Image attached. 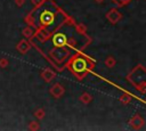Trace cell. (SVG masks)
Returning a JSON list of instances; mask_svg holds the SVG:
<instances>
[{"instance_id":"8992f818","label":"cell","mask_w":146,"mask_h":131,"mask_svg":"<svg viewBox=\"0 0 146 131\" xmlns=\"http://www.w3.org/2000/svg\"><path fill=\"white\" fill-rule=\"evenodd\" d=\"M54 43H55L56 46H59V47L64 46V44L66 43V36L63 35L62 33L56 34V35L54 36Z\"/></svg>"},{"instance_id":"3957f363","label":"cell","mask_w":146,"mask_h":131,"mask_svg":"<svg viewBox=\"0 0 146 131\" xmlns=\"http://www.w3.org/2000/svg\"><path fill=\"white\" fill-rule=\"evenodd\" d=\"M64 92H65V89H64V87H63L60 83H55V84L50 88V93H51L55 98L62 97V96L64 95Z\"/></svg>"},{"instance_id":"ba28073f","label":"cell","mask_w":146,"mask_h":131,"mask_svg":"<svg viewBox=\"0 0 146 131\" xmlns=\"http://www.w3.org/2000/svg\"><path fill=\"white\" fill-rule=\"evenodd\" d=\"M41 76L43 77V80H44L46 82H50V81L54 79V76H55V73H54L51 69H49V68H46L44 71H42V73H41Z\"/></svg>"},{"instance_id":"5b68a950","label":"cell","mask_w":146,"mask_h":131,"mask_svg":"<svg viewBox=\"0 0 146 131\" xmlns=\"http://www.w3.org/2000/svg\"><path fill=\"white\" fill-rule=\"evenodd\" d=\"M130 124H131L135 129H139V128L143 126V124H144V120H143L139 115H135V116L130 120Z\"/></svg>"},{"instance_id":"8fae6325","label":"cell","mask_w":146,"mask_h":131,"mask_svg":"<svg viewBox=\"0 0 146 131\" xmlns=\"http://www.w3.org/2000/svg\"><path fill=\"white\" fill-rule=\"evenodd\" d=\"M34 116H35L36 118H39V120L43 118V117H44V110H43L42 108H39V109H36V110L34 112Z\"/></svg>"},{"instance_id":"e0dca14e","label":"cell","mask_w":146,"mask_h":131,"mask_svg":"<svg viewBox=\"0 0 146 131\" xmlns=\"http://www.w3.org/2000/svg\"><path fill=\"white\" fill-rule=\"evenodd\" d=\"M43 1H44V0H32V3L35 5V6H39V5H41Z\"/></svg>"},{"instance_id":"52a82bcc","label":"cell","mask_w":146,"mask_h":131,"mask_svg":"<svg viewBox=\"0 0 146 131\" xmlns=\"http://www.w3.org/2000/svg\"><path fill=\"white\" fill-rule=\"evenodd\" d=\"M17 50L21 52V54H25V52H27V50L30 49V44H29V42L26 41V40H22L18 44H17Z\"/></svg>"},{"instance_id":"9a60e30c","label":"cell","mask_w":146,"mask_h":131,"mask_svg":"<svg viewBox=\"0 0 146 131\" xmlns=\"http://www.w3.org/2000/svg\"><path fill=\"white\" fill-rule=\"evenodd\" d=\"M117 5H120V6H124V5H127L128 2H130L131 0H114Z\"/></svg>"},{"instance_id":"277c9868","label":"cell","mask_w":146,"mask_h":131,"mask_svg":"<svg viewBox=\"0 0 146 131\" xmlns=\"http://www.w3.org/2000/svg\"><path fill=\"white\" fill-rule=\"evenodd\" d=\"M106 17H107V19H108L111 23L115 24V23H117V22L121 19L122 16H121V13H120V11H117L116 9H112V10H110V11L107 13Z\"/></svg>"},{"instance_id":"4fadbf2b","label":"cell","mask_w":146,"mask_h":131,"mask_svg":"<svg viewBox=\"0 0 146 131\" xmlns=\"http://www.w3.org/2000/svg\"><path fill=\"white\" fill-rule=\"evenodd\" d=\"M7 65H8V59L1 58V59H0V67H1V68H5V67H7Z\"/></svg>"},{"instance_id":"2e32d148","label":"cell","mask_w":146,"mask_h":131,"mask_svg":"<svg viewBox=\"0 0 146 131\" xmlns=\"http://www.w3.org/2000/svg\"><path fill=\"white\" fill-rule=\"evenodd\" d=\"M24 35L31 36V35H32V31H31L30 28H25V30H24Z\"/></svg>"},{"instance_id":"d6986e66","label":"cell","mask_w":146,"mask_h":131,"mask_svg":"<svg viewBox=\"0 0 146 131\" xmlns=\"http://www.w3.org/2000/svg\"><path fill=\"white\" fill-rule=\"evenodd\" d=\"M97 1H102V0H97Z\"/></svg>"},{"instance_id":"9c48e42d","label":"cell","mask_w":146,"mask_h":131,"mask_svg":"<svg viewBox=\"0 0 146 131\" xmlns=\"http://www.w3.org/2000/svg\"><path fill=\"white\" fill-rule=\"evenodd\" d=\"M91 100H92V97L88 92H83L81 95V97H80V101H82L83 104H89Z\"/></svg>"},{"instance_id":"ac0fdd59","label":"cell","mask_w":146,"mask_h":131,"mask_svg":"<svg viewBox=\"0 0 146 131\" xmlns=\"http://www.w3.org/2000/svg\"><path fill=\"white\" fill-rule=\"evenodd\" d=\"M15 2H16V5H17V6H19V7H21V6L24 3V0H15Z\"/></svg>"},{"instance_id":"6da1fadb","label":"cell","mask_w":146,"mask_h":131,"mask_svg":"<svg viewBox=\"0 0 146 131\" xmlns=\"http://www.w3.org/2000/svg\"><path fill=\"white\" fill-rule=\"evenodd\" d=\"M88 68V64H87V60L84 58H75L73 60V64H72V71L78 75L80 76L81 74L83 75V73L86 72V69Z\"/></svg>"},{"instance_id":"7c38bea8","label":"cell","mask_w":146,"mask_h":131,"mask_svg":"<svg viewBox=\"0 0 146 131\" xmlns=\"http://www.w3.org/2000/svg\"><path fill=\"white\" fill-rule=\"evenodd\" d=\"M130 97H129V95H122L121 97H120V101L122 103V104H128L129 101H130Z\"/></svg>"},{"instance_id":"30bf717a","label":"cell","mask_w":146,"mask_h":131,"mask_svg":"<svg viewBox=\"0 0 146 131\" xmlns=\"http://www.w3.org/2000/svg\"><path fill=\"white\" fill-rule=\"evenodd\" d=\"M105 65H106L107 67H113V66L115 65V59H114L113 57H107V58L105 59Z\"/></svg>"},{"instance_id":"7a4b0ae2","label":"cell","mask_w":146,"mask_h":131,"mask_svg":"<svg viewBox=\"0 0 146 131\" xmlns=\"http://www.w3.org/2000/svg\"><path fill=\"white\" fill-rule=\"evenodd\" d=\"M54 19H55V15L51 11H43L42 15L40 16V22L43 25H50V24H52L54 23Z\"/></svg>"},{"instance_id":"5bb4252c","label":"cell","mask_w":146,"mask_h":131,"mask_svg":"<svg viewBox=\"0 0 146 131\" xmlns=\"http://www.w3.org/2000/svg\"><path fill=\"white\" fill-rule=\"evenodd\" d=\"M29 128H30L31 130H38V129H39V124H38L36 122H30Z\"/></svg>"}]
</instances>
